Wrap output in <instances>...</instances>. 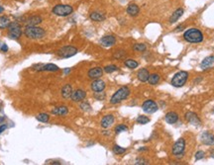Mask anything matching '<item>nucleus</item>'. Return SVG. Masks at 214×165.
Returning <instances> with one entry per match:
<instances>
[{
    "label": "nucleus",
    "instance_id": "f257e3e1",
    "mask_svg": "<svg viewBox=\"0 0 214 165\" xmlns=\"http://www.w3.org/2000/svg\"><path fill=\"white\" fill-rule=\"evenodd\" d=\"M24 35L31 40H40L46 36V31L38 26H26Z\"/></svg>",
    "mask_w": 214,
    "mask_h": 165
},
{
    "label": "nucleus",
    "instance_id": "f03ea898",
    "mask_svg": "<svg viewBox=\"0 0 214 165\" xmlns=\"http://www.w3.org/2000/svg\"><path fill=\"white\" fill-rule=\"evenodd\" d=\"M184 39L190 44L201 43L203 41V34L198 29H188L184 33Z\"/></svg>",
    "mask_w": 214,
    "mask_h": 165
},
{
    "label": "nucleus",
    "instance_id": "7ed1b4c3",
    "mask_svg": "<svg viewBox=\"0 0 214 165\" xmlns=\"http://www.w3.org/2000/svg\"><path fill=\"white\" fill-rule=\"evenodd\" d=\"M129 95H130V89L128 88L127 86H123V87L119 88L118 90L112 95L111 99H110V103L113 105L119 104L120 102L126 100L128 97H129Z\"/></svg>",
    "mask_w": 214,
    "mask_h": 165
},
{
    "label": "nucleus",
    "instance_id": "20e7f679",
    "mask_svg": "<svg viewBox=\"0 0 214 165\" xmlns=\"http://www.w3.org/2000/svg\"><path fill=\"white\" fill-rule=\"evenodd\" d=\"M74 12V7L69 4H57L53 7L52 13L60 17H67L72 14Z\"/></svg>",
    "mask_w": 214,
    "mask_h": 165
},
{
    "label": "nucleus",
    "instance_id": "39448f33",
    "mask_svg": "<svg viewBox=\"0 0 214 165\" xmlns=\"http://www.w3.org/2000/svg\"><path fill=\"white\" fill-rule=\"evenodd\" d=\"M187 78H188V72L181 70V71L176 72V74L174 75V77L171 78V85L174 86V87L179 88V87H182V86L186 83Z\"/></svg>",
    "mask_w": 214,
    "mask_h": 165
},
{
    "label": "nucleus",
    "instance_id": "423d86ee",
    "mask_svg": "<svg viewBox=\"0 0 214 165\" xmlns=\"http://www.w3.org/2000/svg\"><path fill=\"white\" fill-rule=\"evenodd\" d=\"M7 29H8V36L10 39L18 40L22 36V29L18 22H11Z\"/></svg>",
    "mask_w": 214,
    "mask_h": 165
},
{
    "label": "nucleus",
    "instance_id": "0eeeda50",
    "mask_svg": "<svg viewBox=\"0 0 214 165\" xmlns=\"http://www.w3.org/2000/svg\"><path fill=\"white\" fill-rule=\"evenodd\" d=\"M78 49L75 48L74 46H66V47H62L60 49H58L57 51V54L62 57V59H69V57H72L75 56L77 54Z\"/></svg>",
    "mask_w": 214,
    "mask_h": 165
},
{
    "label": "nucleus",
    "instance_id": "6e6552de",
    "mask_svg": "<svg viewBox=\"0 0 214 165\" xmlns=\"http://www.w3.org/2000/svg\"><path fill=\"white\" fill-rule=\"evenodd\" d=\"M184 150H185V140L184 138H179V140L174 142V145H173L171 153H173V155H174V156L181 157L184 155Z\"/></svg>",
    "mask_w": 214,
    "mask_h": 165
},
{
    "label": "nucleus",
    "instance_id": "1a4fd4ad",
    "mask_svg": "<svg viewBox=\"0 0 214 165\" xmlns=\"http://www.w3.org/2000/svg\"><path fill=\"white\" fill-rule=\"evenodd\" d=\"M142 109L145 113L153 114L158 111L159 107H158V104H157L154 100H146L144 103L142 104Z\"/></svg>",
    "mask_w": 214,
    "mask_h": 165
},
{
    "label": "nucleus",
    "instance_id": "9d476101",
    "mask_svg": "<svg viewBox=\"0 0 214 165\" xmlns=\"http://www.w3.org/2000/svg\"><path fill=\"white\" fill-rule=\"evenodd\" d=\"M106 84L103 80L101 79H93V81L91 82L90 88L91 90L93 91L94 93H99V92H103V90L105 89Z\"/></svg>",
    "mask_w": 214,
    "mask_h": 165
},
{
    "label": "nucleus",
    "instance_id": "9b49d317",
    "mask_svg": "<svg viewBox=\"0 0 214 165\" xmlns=\"http://www.w3.org/2000/svg\"><path fill=\"white\" fill-rule=\"evenodd\" d=\"M34 69L38 71H58L60 67L54 63H47V64H39L37 66H34Z\"/></svg>",
    "mask_w": 214,
    "mask_h": 165
},
{
    "label": "nucleus",
    "instance_id": "f8f14e48",
    "mask_svg": "<svg viewBox=\"0 0 214 165\" xmlns=\"http://www.w3.org/2000/svg\"><path fill=\"white\" fill-rule=\"evenodd\" d=\"M184 119L186 120L187 122L189 123L190 125H193V126H200L201 124V121L200 119L198 118V116L193 112H186L184 115Z\"/></svg>",
    "mask_w": 214,
    "mask_h": 165
},
{
    "label": "nucleus",
    "instance_id": "ddd939ff",
    "mask_svg": "<svg viewBox=\"0 0 214 165\" xmlns=\"http://www.w3.org/2000/svg\"><path fill=\"white\" fill-rule=\"evenodd\" d=\"M85 97H86V92L83 89H77V90L72 91L70 99L74 102H82Z\"/></svg>",
    "mask_w": 214,
    "mask_h": 165
},
{
    "label": "nucleus",
    "instance_id": "4468645a",
    "mask_svg": "<svg viewBox=\"0 0 214 165\" xmlns=\"http://www.w3.org/2000/svg\"><path fill=\"white\" fill-rule=\"evenodd\" d=\"M100 44H101V46L105 47V48H109V47H112L116 44V38L112 35L103 36L102 38L100 39Z\"/></svg>",
    "mask_w": 214,
    "mask_h": 165
},
{
    "label": "nucleus",
    "instance_id": "2eb2a0df",
    "mask_svg": "<svg viewBox=\"0 0 214 165\" xmlns=\"http://www.w3.org/2000/svg\"><path fill=\"white\" fill-rule=\"evenodd\" d=\"M87 75L91 79H98V78H100L103 75V69L99 66L93 67V68L88 70Z\"/></svg>",
    "mask_w": 214,
    "mask_h": 165
},
{
    "label": "nucleus",
    "instance_id": "dca6fc26",
    "mask_svg": "<svg viewBox=\"0 0 214 165\" xmlns=\"http://www.w3.org/2000/svg\"><path fill=\"white\" fill-rule=\"evenodd\" d=\"M201 142L205 145H214V135L209 132H204L201 135Z\"/></svg>",
    "mask_w": 214,
    "mask_h": 165
},
{
    "label": "nucleus",
    "instance_id": "f3484780",
    "mask_svg": "<svg viewBox=\"0 0 214 165\" xmlns=\"http://www.w3.org/2000/svg\"><path fill=\"white\" fill-rule=\"evenodd\" d=\"M43 21V18L39 15H32V16L28 17L27 19L25 20L26 26H38L40 25Z\"/></svg>",
    "mask_w": 214,
    "mask_h": 165
},
{
    "label": "nucleus",
    "instance_id": "a211bd4d",
    "mask_svg": "<svg viewBox=\"0 0 214 165\" xmlns=\"http://www.w3.org/2000/svg\"><path fill=\"white\" fill-rule=\"evenodd\" d=\"M114 121H115V119H114L113 115H106V116H104L102 119H101L100 126H101V128H103V129H107V128L111 127V126L113 125Z\"/></svg>",
    "mask_w": 214,
    "mask_h": 165
},
{
    "label": "nucleus",
    "instance_id": "6ab92c4d",
    "mask_svg": "<svg viewBox=\"0 0 214 165\" xmlns=\"http://www.w3.org/2000/svg\"><path fill=\"white\" fill-rule=\"evenodd\" d=\"M126 12H127V14L129 15V16L136 17V16H138V15H139L140 8H139V6H138L137 4L131 3V4L128 5V7H127V9H126Z\"/></svg>",
    "mask_w": 214,
    "mask_h": 165
},
{
    "label": "nucleus",
    "instance_id": "aec40b11",
    "mask_svg": "<svg viewBox=\"0 0 214 165\" xmlns=\"http://www.w3.org/2000/svg\"><path fill=\"white\" fill-rule=\"evenodd\" d=\"M166 122L169 125H174L179 121V115L176 112H169L165 117Z\"/></svg>",
    "mask_w": 214,
    "mask_h": 165
},
{
    "label": "nucleus",
    "instance_id": "412c9836",
    "mask_svg": "<svg viewBox=\"0 0 214 165\" xmlns=\"http://www.w3.org/2000/svg\"><path fill=\"white\" fill-rule=\"evenodd\" d=\"M150 76V72L147 68H141L137 73V77L141 82H147Z\"/></svg>",
    "mask_w": 214,
    "mask_h": 165
},
{
    "label": "nucleus",
    "instance_id": "4be33fe9",
    "mask_svg": "<svg viewBox=\"0 0 214 165\" xmlns=\"http://www.w3.org/2000/svg\"><path fill=\"white\" fill-rule=\"evenodd\" d=\"M89 18L90 20L94 21V22H102V21L105 20V15L103 13L99 12V11H93L89 14Z\"/></svg>",
    "mask_w": 214,
    "mask_h": 165
},
{
    "label": "nucleus",
    "instance_id": "5701e85b",
    "mask_svg": "<svg viewBox=\"0 0 214 165\" xmlns=\"http://www.w3.org/2000/svg\"><path fill=\"white\" fill-rule=\"evenodd\" d=\"M67 113H69V109L67 106H59L52 110V114L56 115V116H66Z\"/></svg>",
    "mask_w": 214,
    "mask_h": 165
},
{
    "label": "nucleus",
    "instance_id": "b1692460",
    "mask_svg": "<svg viewBox=\"0 0 214 165\" xmlns=\"http://www.w3.org/2000/svg\"><path fill=\"white\" fill-rule=\"evenodd\" d=\"M184 8H177L176 11H174L173 14H171V18H169V23L171 24H174V23H176L177 20L181 18L182 15H184Z\"/></svg>",
    "mask_w": 214,
    "mask_h": 165
},
{
    "label": "nucleus",
    "instance_id": "393cba45",
    "mask_svg": "<svg viewBox=\"0 0 214 165\" xmlns=\"http://www.w3.org/2000/svg\"><path fill=\"white\" fill-rule=\"evenodd\" d=\"M213 64H214V56H210L205 57V59H203L201 64H200V67H201L202 69H208V68H210Z\"/></svg>",
    "mask_w": 214,
    "mask_h": 165
},
{
    "label": "nucleus",
    "instance_id": "a878e982",
    "mask_svg": "<svg viewBox=\"0 0 214 165\" xmlns=\"http://www.w3.org/2000/svg\"><path fill=\"white\" fill-rule=\"evenodd\" d=\"M72 87L70 84H66L62 88V97L64 99H70L72 94Z\"/></svg>",
    "mask_w": 214,
    "mask_h": 165
},
{
    "label": "nucleus",
    "instance_id": "bb28decb",
    "mask_svg": "<svg viewBox=\"0 0 214 165\" xmlns=\"http://www.w3.org/2000/svg\"><path fill=\"white\" fill-rule=\"evenodd\" d=\"M159 81H160V75H159L158 73H152V74H150L149 79H148L149 84L156 85L159 83Z\"/></svg>",
    "mask_w": 214,
    "mask_h": 165
},
{
    "label": "nucleus",
    "instance_id": "cd10ccee",
    "mask_svg": "<svg viewBox=\"0 0 214 165\" xmlns=\"http://www.w3.org/2000/svg\"><path fill=\"white\" fill-rule=\"evenodd\" d=\"M124 64H125V66L128 67V68H130V69H135L136 67H138V65H139V63H138L136 61L131 59H126V61H124Z\"/></svg>",
    "mask_w": 214,
    "mask_h": 165
},
{
    "label": "nucleus",
    "instance_id": "c85d7f7f",
    "mask_svg": "<svg viewBox=\"0 0 214 165\" xmlns=\"http://www.w3.org/2000/svg\"><path fill=\"white\" fill-rule=\"evenodd\" d=\"M10 20L8 17L6 16H0V29L3 30V29L8 28V26L10 24Z\"/></svg>",
    "mask_w": 214,
    "mask_h": 165
},
{
    "label": "nucleus",
    "instance_id": "c756f323",
    "mask_svg": "<svg viewBox=\"0 0 214 165\" xmlns=\"http://www.w3.org/2000/svg\"><path fill=\"white\" fill-rule=\"evenodd\" d=\"M36 120H38L41 123H48L50 120V116L47 113H41L38 116H36Z\"/></svg>",
    "mask_w": 214,
    "mask_h": 165
},
{
    "label": "nucleus",
    "instance_id": "7c9ffc66",
    "mask_svg": "<svg viewBox=\"0 0 214 165\" xmlns=\"http://www.w3.org/2000/svg\"><path fill=\"white\" fill-rule=\"evenodd\" d=\"M146 49H147V46H146L145 44H142V43L135 44L134 46H133V51H135L143 52V51H145Z\"/></svg>",
    "mask_w": 214,
    "mask_h": 165
},
{
    "label": "nucleus",
    "instance_id": "2f4dec72",
    "mask_svg": "<svg viewBox=\"0 0 214 165\" xmlns=\"http://www.w3.org/2000/svg\"><path fill=\"white\" fill-rule=\"evenodd\" d=\"M116 70H118V66L115 64L106 65V66L104 67V71H105L106 73H112V72L116 71Z\"/></svg>",
    "mask_w": 214,
    "mask_h": 165
},
{
    "label": "nucleus",
    "instance_id": "473e14b6",
    "mask_svg": "<svg viewBox=\"0 0 214 165\" xmlns=\"http://www.w3.org/2000/svg\"><path fill=\"white\" fill-rule=\"evenodd\" d=\"M112 150H113V152L115 154H123L124 152H126V148L124 147H121V146L115 145L113 146V148H112Z\"/></svg>",
    "mask_w": 214,
    "mask_h": 165
},
{
    "label": "nucleus",
    "instance_id": "72a5a7b5",
    "mask_svg": "<svg viewBox=\"0 0 214 165\" xmlns=\"http://www.w3.org/2000/svg\"><path fill=\"white\" fill-rule=\"evenodd\" d=\"M150 122V119L147 117V116H139L137 118V123L138 124H140V125H146V124H148V123Z\"/></svg>",
    "mask_w": 214,
    "mask_h": 165
},
{
    "label": "nucleus",
    "instance_id": "f704fd0d",
    "mask_svg": "<svg viewBox=\"0 0 214 165\" xmlns=\"http://www.w3.org/2000/svg\"><path fill=\"white\" fill-rule=\"evenodd\" d=\"M115 133H123V132H126L128 130V127L125 125H118L117 127L115 128Z\"/></svg>",
    "mask_w": 214,
    "mask_h": 165
},
{
    "label": "nucleus",
    "instance_id": "c9c22d12",
    "mask_svg": "<svg viewBox=\"0 0 214 165\" xmlns=\"http://www.w3.org/2000/svg\"><path fill=\"white\" fill-rule=\"evenodd\" d=\"M79 108L81 109L82 111H84V112H88V111H90V110H91L90 105H89V103H87V102H82V103H80Z\"/></svg>",
    "mask_w": 214,
    "mask_h": 165
},
{
    "label": "nucleus",
    "instance_id": "e433bc0d",
    "mask_svg": "<svg viewBox=\"0 0 214 165\" xmlns=\"http://www.w3.org/2000/svg\"><path fill=\"white\" fill-rule=\"evenodd\" d=\"M136 165H144V164H149V161L145 158H137L135 161Z\"/></svg>",
    "mask_w": 214,
    "mask_h": 165
},
{
    "label": "nucleus",
    "instance_id": "4c0bfd02",
    "mask_svg": "<svg viewBox=\"0 0 214 165\" xmlns=\"http://www.w3.org/2000/svg\"><path fill=\"white\" fill-rule=\"evenodd\" d=\"M203 157H204V152L201 150L197 151V152L195 153V160H200V159H202Z\"/></svg>",
    "mask_w": 214,
    "mask_h": 165
},
{
    "label": "nucleus",
    "instance_id": "58836bf2",
    "mask_svg": "<svg viewBox=\"0 0 214 165\" xmlns=\"http://www.w3.org/2000/svg\"><path fill=\"white\" fill-rule=\"evenodd\" d=\"M95 98H97V100H103L104 98H105V94L103 92H101V95H98V93H95Z\"/></svg>",
    "mask_w": 214,
    "mask_h": 165
},
{
    "label": "nucleus",
    "instance_id": "ea45409f",
    "mask_svg": "<svg viewBox=\"0 0 214 165\" xmlns=\"http://www.w3.org/2000/svg\"><path fill=\"white\" fill-rule=\"evenodd\" d=\"M7 51H8V47H7V44H3L1 46V51H3V52H6Z\"/></svg>",
    "mask_w": 214,
    "mask_h": 165
},
{
    "label": "nucleus",
    "instance_id": "a19ab883",
    "mask_svg": "<svg viewBox=\"0 0 214 165\" xmlns=\"http://www.w3.org/2000/svg\"><path fill=\"white\" fill-rule=\"evenodd\" d=\"M7 129V126L6 125H2V126H0V133H2L4 132V130H6Z\"/></svg>",
    "mask_w": 214,
    "mask_h": 165
},
{
    "label": "nucleus",
    "instance_id": "79ce46f5",
    "mask_svg": "<svg viewBox=\"0 0 214 165\" xmlns=\"http://www.w3.org/2000/svg\"><path fill=\"white\" fill-rule=\"evenodd\" d=\"M70 70H72V69H70V68H66V69H64V75H67V74H69V73L70 72Z\"/></svg>",
    "mask_w": 214,
    "mask_h": 165
},
{
    "label": "nucleus",
    "instance_id": "37998d69",
    "mask_svg": "<svg viewBox=\"0 0 214 165\" xmlns=\"http://www.w3.org/2000/svg\"><path fill=\"white\" fill-rule=\"evenodd\" d=\"M210 156L212 157V158H214V149H212V150L210 151Z\"/></svg>",
    "mask_w": 214,
    "mask_h": 165
},
{
    "label": "nucleus",
    "instance_id": "c03bdc74",
    "mask_svg": "<svg viewBox=\"0 0 214 165\" xmlns=\"http://www.w3.org/2000/svg\"><path fill=\"white\" fill-rule=\"evenodd\" d=\"M3 12H4V8L1 6V5H0V14H2Z\"/></svg>",
    "mask_w": 214,
    "mask_h": 165
},
{
    "label": "nucleus",
    "instance_id": "a18cd8bd",
    "mask_svg": "<svg viewBox=\"0 0 214 165\" xmlns=\"http://www.w3.org/2000/svg\"><path fill=\"white\" fill-rule=\"evenodd\" d=\"M143 150H147V148H146V147H142V148H139V151H143Z\"/></svg>",
    "mask_w": 214,
    "mask_h": 165
}]
</instances>
